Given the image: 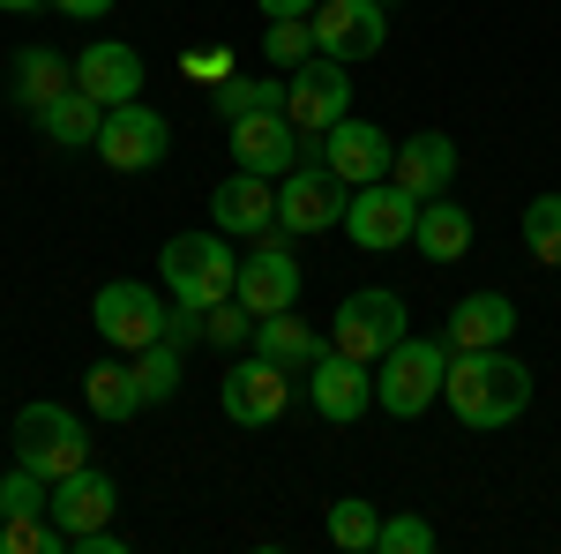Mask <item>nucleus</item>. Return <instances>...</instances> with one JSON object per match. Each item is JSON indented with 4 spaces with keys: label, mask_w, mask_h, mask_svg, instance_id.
Returning a JSON list of instances; mask_svg holds the SVG:
<instances>
[{
    "label": "nucleus",
    "mask_w": 561,
    "mask_h": 554,
    "mask_svg": "<svg viewBox=\"0 0 561 554\" xmlns=\"http://www.w3.org/2000/svg\"><path fill=\"white\" fill-rule=\"evenodd\" d=\"M442 397H449V412L472 427V434H494V427L524 420V405H531V368H524L510 344H494V352H449Z\"/></svg>",
    "instance_id": "f257e3e1"
},
{
    "label": "nucleus",
    "mask_w": 561,
    "mask_h": 554,
    "mask_svg": "<svg viewBox=\"0 0 561 554\" xmlns=\"http://www.w3.org/2000/svg\"><path fill=\"white\" fill-rule=\"evenodd\" d=\"M442 375H449V344L404 330V338L375 360V405H382L389 420H420L434 397H442Z\"/></svg>",
    "instance_id": "f03ea898"
},
{
    "label": "nucleus",
    "mask_w": 561,
    "mask_h": 554,
    "mask_svg": "<svg viewBox=\"0 0 561 554\" xmlns=\"http://www.w3.org/2000/svg\"><path fill=\"white\" fill-rule=\"evenodd\" d=\"M158 278L180 307H217L232 299V278H240V256L225 248V233H173L158 248Z\"/></svg>",
    "instance_id": "7ed1b4c3"
},
{
    "label": "nucleus",
    "mask_w": 561,
    "mask_h": 554,
    "mask_svg": "<svg viewBox=\"0 0 561 554\" xmlns=\"http://www.w3.org/2000/svg\"><path fill=\"white\" fill-rule=\"evenodd\" d=\"M345 203H352V188L322 166V150H307L300 166L277 180V233L285 240H314V233L345 225Z\"/></svg>",
    "instance_id": "20e7f679"
},
{
    "label": "nucleus",
    "mask_w": 561,
    "mask_h": 554,
    "mask_svg": "<svg viewBox=\"0 0 561 554\" xmlns=\"http://www.w3.org/2000/svg\"><path fill=\"white\" fill-rule=\"evenodd\" d=\"M15 457L45 479H68L76 465H90V442H83V420L68 412V405H53V397H31L23 412H15Z\"/></svg>",
    "instance_id": "39448f33"
},
{
    "label": "nucleus",
    "mask_w": 561,
    "mask_h": 554,
    "mask_svg": "<svg viewBox=\"0 0 561 554\" xmlns=\"http://www.w3.org/2000/svg\"><path fill=\"white\" fill-rule=\"evenodd\" d=\"M90 150L113 172H150V166H165V150H173V121H165L158 105H142V98L105 105V128H98Z\"/></svg>",
    "instance_id": "423d86ee"
},
{
    "label": "nucleus",
    "mask_w": 561,
    "mask_h": 554,
    "mask_svg": "<svg viewBox=\"0 0 561 554\" xmlns=\"http://www.w3.org/2000/svg\"><path fill=\"white\" fill-rule=\"evenodd\" d=\"M165 299L150 293L142 278H113V285H98V299H90V323H98V338L113 344V352H142V344L165 338Z\"/></svg>",
    "instance_id": "0eeeda50"
},
{
    "label": "nucleus",
    "mask_w": 561,
    "mask_h": 554,
    "mask_svg": "<svg viewBox=\"0 0 561 554\" xmlns=\"http://www.w3.org/2000/svg\"><path fill=\"white\" fill-rule=\"evenodd\" d=\"M352 113V76H345V60H330V53H307L300 68L285 76V121L314 143L322 128H337Z\"/></svg>",
    "instance_id": "6e6552de"
},
{
    "label": "nucleus",
    "mask_w": 561,
    "mask_h": 554,
    "mask_svg": "<svg viewBox=\"0 0 561 554\" xmlns=\"http://www.w3.org/2000/svg\"><path fill=\"white\" fill-rule=\"evenodd\" d=\"M412 225H420V195H404L397 180H367V188H352V203H345L352 248L389 256V248H404V240H412Z\"/></svg>",
    "instance_id": "1a4fd4ad"
},
{
    "label": "nucleus",
    "mask_w": 561,
    "mask_h": 554,
    "mask_svg": "<svg viewBox=\"0 0 561 554\" xmlns=\"http://www.w3.org/2000/svg\"><path fill=\"white\" fill-rule=\"evenodd\" d=\"M232 299L248 307V315H285V307H300V262L285 248V233H262L255 256H240V278H232Z\"/></svg>",
    "instance_id": "9d476101"
},
{
    "label": "nucleus",
    "mask_w": 561,
    "mask_h": 554,
    "mask_svg": "<svg viewBox=\"0 0 561 554\" xmlns=\"http://www.w3.org/2000/svg\"><path fill=\"white\" fill-rule=\"evenodd\" d=\"M397 338H404V299L382 293V285L352 293L345 307L330 315V344H337V352H352V360H367V368H375Z\"/></svg>",
    "instance_id": "9b49d317"
},
{
    "label": "nucleus",
    "mask_w": 561,
    "mask_h": 554,
    "mask_svg": "<svg viewBox=\"0 0 561 554\" xmlns=\"http://www.w3.org/2000/svg\"><path fill=\"white\" fill-rule=\"evenodd\" d=\"M307 31H314V53H330V60H375L389 38L382 23V0H314V15H307Z\"/></svg>",
    "instance_id": "f8f14e48"
},
{
    "label": "nucleus",
    "mask_w": 561,
    "mask_h": 554,
    "mask_svg": "<svg viewBox=\"0 0 561 554\" xmlns=\"http://www.w3.org/2000/svg\"><path fill=\"white\" fill-rule=\"evenodd\" d=\"M217 405H225V420H232V427H270L285 405H293V375H285V368H270L262 352H248V360H232V368H225Z\"/></svg>",
    "instance_id": "ddd939ff"
},
{
    "label": "nucleus",
    "mask_w": 561,
    "mask_h": 554,
    "mask_svg": "<svg viewBox=\"0 0 561 554\" xmlns=\"http://www.w3.org/2000/svg\"><path fill=\"white\" fill-rule=\"evenodd\" d=\"M307 150H314V143H307V135L285 121V105H277V113H248V121H232V166H240V172L285 180V172L300 166Z\"/></svg>",
    "instance_id": "4468645a"
},
{
    "label": "nucleus",
    "mask_w": 561,
    "mask_h": 554,
    "mask_svg": "<svg viewBox=\"0 0 561 554\" xmlns=\"http://www.w3.org/2000/svg\"><path fill=\"white\" fill-rule=\"evenodd\" d=\"M307 397H314V412H322V420H337V427L367 420V405H375V368L330 344V352L307 368Z\"/></svg>",
    "instance_id": "2eb2a0df"
},
{
    "label": "nucleus",
    "mask_w": 561,
    "mask_h": 554,
    "mask_svg": "<svg viewBox=\"0 0 561 554\" xmlns=\"http://www.w3.org/2000/svg\"><path fill=\"white\" fill-rule=\"evenodd\" d=\"M314 150H322V166L337 172L345 188H367V180H389V158H397V143L382 128H367V121H337V128L314 135Z\"/></svg>",
    "instance_id": "dca6fc26"
},
{
    "label": "nucleus",
    "mask_w": 561,
    "mask_h": 554,
    "mask_svg": "<svg viewBox=\"0 0 561 554\" xmlns=\"http://www.w3.org/2000/svg\"><path fill=\"white\" fill-rule=\"evenodd\" d=\"M113 510H121V487H113V472H98V465H76L68 479H53V495H45V517H53L68 540L113 524Z\"/></svg>",
    "instance_id": "f3484780"
},
{
    "label": "nucleus",
    "mask_w": 561,
    "mask_h": 554,
    "mask_svg": "<svg viewBox=\"0 0 561 554\" xmlns=\"http://www.w3.org/2000/svg\"><path fill=\"white\" fill-rule=\"evenodd\" d=\"M210 217H217V233H240V240L277 233V180H262V172H232V180H217V188H210Z\"/></svg>",
    "instance_id": "a211bd4d"
},
{
    "label": "nucleus",
    "mask_w": 561,
    "mask_h": 554,
    "mask_svg": "<svg viewBox=\"0 0 561 554\" xmlns=\"http://www.w3.org/2000/svg\"><path fill=\"white\" fill-rule=\"evenodd\" d=\"M389 180H397L404 195H420V203L449 195V180H457V143H449L442 128L404 135V143H397V158H389Z\"/></svg>",
    "instance_id": "6ab92c4d"
},
{
    "label": "nucleus",
    "mask_w": 561,
    "mask_h": 554,
    "mask_svg": "<svg viewBox=\"0 0 561 554\" xmlns=\"http://www.w3.org/2000/svg\"><path fill=\"white\" fill-rule=\"evenodd\" d=\"M510 330H517V299L510 293H465L442 323V344L449 352H494V344H510Z\"/></svg>",
    "instance_id": "aec40b11"
},
{
    "label": "nucleus",
    "mask_w": 561,
    "mask_h": 554,
    "mask_svg": "<svg viewBox=\"0 0 561 554\" xmlns=\"http://www.w3.org/2000/svg\"><path fill=\"white\" fill-rule=\"evenodd\" d=\"M76 83L98 98V105H128V98H142V53L121 38H98L83 45V60H76Z\"/></svg>",
    "instance_id": "412c9836"
},
{
    "label": "nucleus",
    "mask_w": 561,
    "mask_h": 554,
    "mask_svg": "<svg viewBox=\"0 0 561 554\" xmlns=\"http://www.w3.org/2000/svg\"><path fill=\"white\" fill-rule=\"evenodd\" d=\"M248 352H262L270 368H285L293 383H307V368L322 360V338H314V323H300V315L285 307V315H262L255 323V344H248Z\"/></svg>",
    "instance_id": "4be33fe9"
},
{
    "label": "nucleus",
    "mask_w": 561,
    "mask_h": 554,
    "mask_svg": "<svg viewBox=\"0 0 561 554\" xmlns=\"http://www.w3.org/2000/svg\"><path fill=\"white\" fill-rule=\"evenodd\" d=\"M60 90H76V60L53 53V45H23V53H15V105L38 121Z\"/></svg>",
    "instance_id": "5701e85b"
},
{
    "label": "nucleus",
    "mask_w": 561,
    "mask_h": 554,
    "mask_svg": "<svg viewBox=\"0 0 561 554\" xmlns=\"http://www.w3.org/2000/svg\"><path fill=\"white\" fill-rule=\"evenodd\" d=\"M412 248H420L427 262H465V256H472V211H465V203H449V195L420 203Z\"/></svg>",
    "instance_id": "b1692460"
},
{
    "label": "nucleus",
    "mask_w": 561,
    "mask_h": 554,
    "mask_svg": "<svg viewBox=\"0 0 561 554\" xmlns=\"http://www.w3.org/2000/svg\"><path fill=\"white\" fill-rule=\"evenodd\" d=\"M38 128H45V143H60V150H83V143H98V128H105V105L76 83L38 113Z\"/></svg>",
    "instance_id": "393cba45"
},
{
    "label": "nucleus",
    "mask_w": 561,
    "mask_h": 554,
    "mask_svg": "<svg viewBox=\"0 0 561 554\" xmlns=\"http://www.w3.org/2000/svg\"><path fill=\"white\" fill-rule=\"evenodd\" d=\"M83 405L98 412L105 427H121V420H135L142 412V389H135V368H121V360H98L83 375Z\"/></svg>",
    "instance_id": "a878e982"
},
{
    "label": "nucleus",
    "mask_w": 561,
    "mask_h": 554,
    "mask_svg": "<svg viewBox=\"0 0 561 554\" xmlns=\"http://www.w3.org/2000/svg\"><path fill=\"white\" fill-rule=\"evenodd\" d=\"M210 105H217V121L232 128V121H248V113H277V105H285V83H262V76H240V68H232V76L210 90Z\"/></svg>",
    "instance_id": "bb28decb"
},
{
    "label": "nucleus",
    "mask_w": 561,
    "mask_h": 554,
    "mask_svg": "<svg viewBox=\"0 0 561 554\" xmlns=\"http://www.w3.org/2000/svg\"><path fill=\"white\" fill-rule=\"evenodd\" d=\"M128 368H135L142 405H173V397H180V344H173V338H158V344H142V352H128Z\"/></svg>",
    "instance_id": "cd10ccee"
},
{
    "label": "nucleus",
    "mask_w": 561,
    "mask_h": 554,
    "mask_svg": "<svg viewBox=\"0 0 561 554\" xmlns=\"http://www.w3.org/2000/svg\"><path fill=\"white\" fill-rule=\"evenodd\" d=\"M375 540H382V510H375V502H359V495L330 502V547H345V554H375Z\"/></svg>",
    "instance_id": "c85d7f7f"
},
{
    "label": "nucleus",
    "mask_w": 561,
    "mask_h": 554,
    "mask_svg": "<svg viewBox=\"0 0 561 554\" xmlns=\"http://www.w3.org/2000/svg\"><path fill=\"white\" fill-rule=\"evenodd\" d=\"M524 256L539 270H561V195H531L524 203Z\"/></svg>",
    "instance_id": "c756f323"
},
{
    "label": "nucleus",
    "mask_w": 561,
    "mask_h": 554,
    "mask_svg": "<svg viewBox=\"0 0 561 554\" xmlns=\"http://www.w3.org/2000/svg\"><path fill=\"white\" fill-rule=\"evenodd\" d=\"M203 344H217V352L255 344V315H248L240 299H217V307H203Z\"/></svg>",
    "instance_id": "7c9ffc66"
},
{
    "label": "nucleus",
    "mask_w": 561,
    "mask_h": 554,
    "mask_svg": "<svg viewBox=\"0 0 561 554\" xmlns=\"http://www.w3.org/2000/svg\"><path fill=\"white\" fill-rule=\"evenodd\" d=\"M442 547V532H434L427 517H382V540H375V554H434Z\"/></svg>",
    "instance_id": "2f4dec72"
},
{
    "label": "nucleus",
    "mask_w": 561,
    "mask_h": 554,
    "mask_svg": "<svg viewBox=\"0 0 561 554\" xmlns=\"http://www.w3.org/2000/svg\"><path fill=\"white\" fill-rule=\"evenodd\" d=\"M45 495H53V479H45V472H31L23 457H15V472L0 479V510H8V517H38V510H45Z\"/></svg>",
    "instance_id": "473e14b6"
},
{
    "label": "nucleus",
    "mask_w": 561,
    "mask_h": 554,
    "mask_svg": "<svg viewBox=\"0 0 561 554\" xmlns=\"http://www.w3.org/2000/svg\"><path fill=\"white\" fill-rule=\"evenodd\" d=\"M307 53H314V31H307V23H270V31H262V60L285 68V76L300 68Z\"/></svg>",
    "instance_id": "72a5a7b5"
},
{
    "label": "nucleus",
    "mask_w": 561,
    "mask_h": 554,
    "mask_svg": "<svg viewBox=\"0 0 561 554\" xmlns=\"http://www.w3.org/2000/svg\"><path fill=\"white\" fill-rule=\"evenodd\" d=\"M165 338H173L180 352H187V344L203 338V307H173V315H165Z\"/></svg>",
    "instance_id": "f704fd0d"
},
{
    "label": "nucleus",
    "mask_w": 561,
    "mask_h": 554,
    "mask_svg": "<svg viewBox=\"0 0 561 554\" xmlns=\"http://www.w3.org/2000/svg\"><path fill=\"white\" fill-rule=\"evenodd\" d=\"M53 8H60V15H76V23H98V15H113L121 0H53Z\"/></svg>",
    "instance_id": "c9c22d12"
},
{
    "label": "nucleus",
    "mask_w": 561,
    "mask_h": 554,
    "mask_svg": "<svg viewBox=\"0 0 561 554\" xmlns=\"http://www.w3.org/2000/svg\"><path fill=\"white\" fill-rule=\"evenodd\" d=\"M262 15H270V23H307L314 0H262Z\"/></svg>",
    "instance_id": "e433bc0d"
},
{
    "label": "nucleus",
    "mask_w": 561,
    "mask_h": 554,
    "mask_svg": "<svg viewBox=\"0 0 561 554\" xmlns=\"http://www.w3.org/2000/svg\"><path fill=\"white\" fill-rule=\"evenodd\" d=\"M31 8H45V0H0V15H31Z\"/></svg>",
    "instance_id": "4c0bfd02"
},
{
    "label": "nucleus",
    "mask_w": 561,
    "mask_h": 554,
    "mask_svg": "<svg viewBox=\"0 0 561 554\" xmlns=\"http://www.w3.org/2000/svg\"><path fill=\"white\" fill-rule=\"evenodd\" d=\"M0 524H8V510H0Z\"/></svg>",
    "instance_id": "58836bf2"
},
{
    "label": "nucleus",
    "mask_w": 561,
    "mask_h": 554,
    "mask_svg": "<svg viewBox=\"0 0 561 554\" xmlns=\"http://www.w3.org/2000/svg\"><path fill=\"white\" fill-rule=\"evenodd\" d=\"M382 8H397V0H382Z\"/></svg>",
    "instance_id": "ea45409f"
}]
</instances>
